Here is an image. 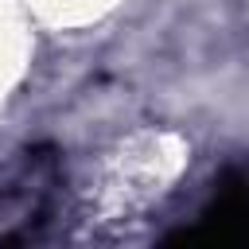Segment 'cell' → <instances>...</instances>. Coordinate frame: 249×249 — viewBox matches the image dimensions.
Returning <instances> with one entry per match:
<instances>
[{"label":"cell","mask_w":249,"mask_h":249,"mask_svg":"<svg viewBox=\"0 0 249 249\" xmlns=\"http://www.w3.org/2000/svg\"><path fill=\"white\" fill-rule=\"evenodd\" d=\"M66 163L54 144L23 148L0 175V245L35 241L58 210Z\"/></svg>","instance_id":"6da1fadb"},{"label":"cell","mask_w":249,"mask_h":249,"mask_svg":"<svg viewBox=\"0 0 249 249\" xmlns=\"http://www.w3.org/2000/svg\"><path fill=\"white\" fill-rule=\"evenodd\" d=\"M183 241L206 245H245L249 241V163H237L214 187V198L202 206L198 226Z\"/></svg>","instance_id":"7a4b0ae2"}]
</instances>
